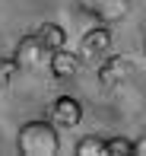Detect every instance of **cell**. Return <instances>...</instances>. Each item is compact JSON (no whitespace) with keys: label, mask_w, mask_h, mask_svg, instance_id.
Masks as SVG:
<instances>
[{"label":"cell","mask_w":146,"mask_h":156,"mask_svg":"<svg viewBox=\"0 0 146 156\" xmlns=\"http://www.w3.org/2000/svg\"><path fill=\"white\" fill-rule=\"evenodd\" d=\"M16 150L22 156H57L60 153V134L48 118H32V121L19 124Z\"/></svg>","instance_id":"1"},{"label":"cell","mask_w":146,"mask_h":156,"mask_svg":"<svg viewBox=\"0 0 146 156\" xmlns=\"http://www.w3.org/2000/svg\"><path fill=\"white\" fill-rule=\"evenodd\" d=\"M137 73H140V64H137V58H130V54H111V58L99 61V83L105 89L127 86V83L137 80Z\"/></svg>","instance_id":"2"},{"label":"cell","mask_w":146,"mask_h":156,"mask_svg":"<svg viewBox=\"0 0 146 156\" xmlns=\"http://www.w3.org/2000/svg\"><path fill=\"white\" fill-rule=\"evenodd\" d=\"M86 16H92L95 23L102 26H114V23H124L134 10V0H76Z\"/></svg>","instance_id":"3"},{"label":"cell","mask_w":146,"mask_h":156,"mask_svg":"<svg viewBox=\"0 0 146 156\" xmlns=\"http://www.w3.org/2000/svg\"><path fill=\"white\" fill-rule=\"evenodd\" d=\"M48 121L57 131H70V127H76L83 121V102L73 96H57L48 105Z\"/></svg>","instance_id":"4"},{"label":"cell","mask_w":146,"mask_h":156,"mask_svg":"<svg viewBox=\"0 0 146 156\" xmlns=\"http://www.w3.org/2000/svg\"><path fill=\"white\" fill-rule=\"evenodd\" d=\"M108 48H111V32H108V26L99 23V26H92V29L83 32L80 54H76V58H80V61H89V64H99L108 54Z\"/></svg>","instance_id":"5"},{"label":"cell","mask_w":146,"mask_h":156,"mask_svg":"<svg viewBox=\"0 0 146 156\" xmlns=\"http://www.w3.org/2000/svg\"><path fill=\"white\" fill-rule=\"evenodd\" d=\"M45 61H48V51L35 35H22L16 41V51H13L16 70H38V67H45Z\"/></svg>","instance_id":"6"},{"label":"cell","mask_w":146,"mask_h":156,"mask_svg":"<svg viewBox=\"0 0 146 156\" xmlns=\"http://www.w3.org/2000/svg\"><path fill=\"white\" fill-rule=\"evenodd\" d=\"M48 70H51L54 80H70V76L80 73V58L67 48H57V51H48Z\"/></svg>","instance_id":"7"},{"label":"cell","mask_w":146,"mask_h":156,"mask_svg":"<svg viewBox=\"0 0 146 156\" xmlns=\"http://www.w3.org/2000/svg\"><path fill=\"white\" fill-rule=\"evenodd\" d=\"M32 35H35L41 45H45V51H57V48H67V32H64V26H60V23H41Z\"/></svg>","instance_id":"8"},{"label":"cell","mask_w":146,"mask_h":156,"mask_svg":"<svg viewBox=\"0 0 146 156\" xmlns=\"http://www.w3.org/2000/svg\"><path fill=\"white\" fill-rule=\"evenodd\" d=\"M76 156H105V137L86 134V137L76 144Z\"/></svg>","instance_id":"9"},{"label":"cell","mask_w":146,"mask_h":156,"mask_svg":"<svg viewBox=\"0 0 146 156\" xmlns=\"http://www.w3.org/2000/svg\"><path fill=\"white\" fill-rule=\"evenodd\" d=\"M16 64H13V58H0V93H6V89L13 86V80H16Z\"/></svg>","instance_id":"10"},{"label":"cell","mask_w":146,"mask_h":156,"mask_svg":"<svg viewBox=\"0 0 146 156\" xmlns=\"http://www.w3.org/2000/svg\"><path fill=\"white\" fill-rule=\"evenodd\" d=\"M105 156H130V140L127 137H111V140H105Z\"/></svg>","instance_id":"11"}]
</instances>
